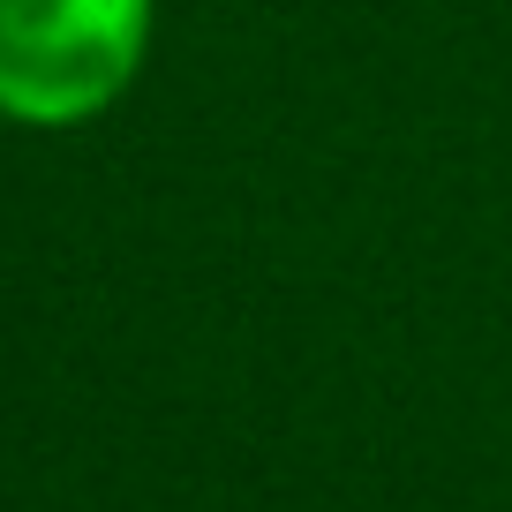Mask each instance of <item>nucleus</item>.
<instances>
[{
	"mask_svg": "<svg viewBox=\"0 0 512 512\" xmlns=\"http://www.w3.org/2000/svg\"><path fill=\"white\" fill-rule=\"evenodd\" d=\"M159 0H0V121L61 136L136 91Z\"/></svg>",
	"mask_w": 512,
	"mask_h": 512,
	"instance_id": "nucleus-1",
	"label": "nucleus"
}]
</instances>
